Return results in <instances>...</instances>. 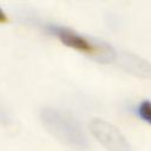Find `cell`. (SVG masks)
<instances>
[{"label":"cell","mask_w":151,"mask_h":151,"mask_svg":"<svg viewBox=\"0 0 151 151\" xmlns=\"http://www.w3.org/2000/svg\"><path fill=\"white\" fill-rule=\"evenodd\" d=\"M39 117L44 127L64 145L74 150L88 147V139L80 123L71 113L52 106H44L40 109Z\"/></svg>","instance_id":"6da1fadb"},{"label":"cell","mask_w":151,"mask_h":151,"mask_svg":"<svg viewBox=\"0 0 151 151\" xmlns=\"http://www.w3.org/2000/svg\"><path fill=\"white\" fill-rule=\"evenodd\" d=\"M88 129L96 140L109 151H131V145L122 131L101 118L90 120Z\"/></svg>","instance_id":"7a4b0ae2"},{"label":"cell","mask_w":151,"mask_h":151,"mask_svg":"<svg viewBox=\"0 0 151 151\" xmlns=\"http://www.w3.org/2000/svg\"><path fill=\"white\" fill-rule=\"evenodd\" d=\"M42 27L48 34L55 37L63 45L70 48L87 53L91 58L96 52L94 38L88 39L70 27H65L57 24H46Z\"/></svg>","instance_id":"3957f363"},{"label":"cell","mask_w":151,"mask_h":151,"mask_svg":"<svg viewBox=\"0 0 151 151\" xmlns=\"http://www.w3.org/2000/svg\"><path fill=\"white\" fill-rule=\"evenodd\" d=\"M123 71L139 78H151V63L134 53L118 51L116 63Z\"/></svg>","instance_id":"277c9868"},{"label":"cell","mask_w":151,"mask_h":151,"mask_svg":"<svg viewBox=\"0 0 151 151\" xmlns=\"http://www.w3.org/2000/svg\"><path fill=\"white\" fill-rule=\"evenodd\" d=\"M136 114L143 122L151 125V100H142L136 109Z\"/></svg>","instance_id":"5b68a950"},{"label":"cell","mask_w":151,"mask_h":151,"mask_svg":"<svg viewBox=\"0 0 151 151\" xmlns=\"http://www.w3.org/2000/svg\"><path fill=\"white\" fill-rule=\"evenodd\" d=\"M7 15L5 14V12L2 11V8L0 7V24H4V22H7Z\"/></svg>","instance_id":"8992f818"}]
</instances>
